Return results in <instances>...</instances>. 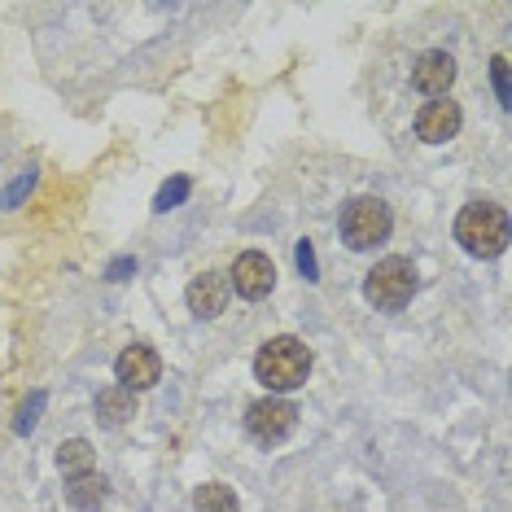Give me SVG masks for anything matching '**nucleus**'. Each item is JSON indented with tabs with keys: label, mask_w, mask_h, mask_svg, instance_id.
I'll return each mask as SVG.
<instances>
[{
	"label": "nucleus",
	"mask_w": 512,
	"mask_h": 512,
	"mask_svg": "<svg viewBox=\"0 0 512 512\" xmlns=\"http://www.w3.org/2000/svg\"><path fill=\"white\" fill-rule=\"evenodd\" d=\"M307 372H311V346L298 342V337H289V333L263 342L259 355H254V377H259L272 394L298 390L302 381H307Z\"/></svg>",
	"instance_id": "f257e3e1"
},
{
	"label": "nucleus",
	"mask_w": 512,
	"mask_h": 512,
	"mask_svg": "<svg viewBox=\"0 0 512 512\" xmlns=\"http://www.w3.org/2000/svg\"><path fill=\"white\" fill-rule=\"evenodd\" d=\"M456 241L473 259H499L508 250V215L495 202H469L456 219Z\"/></svg>",
	"instance_id": "f03ea898"
},
{
	"label": "nucleus",
	"mask_w": 512,
	"mask_h": 512,
	"mask_svg": "<svg viewBox=\"0 0 512 512\" xmlns=\"http://www.w3.org/2000/svg\"><path fill=\"white\" fill-rule=\"evenodd\" d=\"M416 294V263L403 259V254H390L381 259L372 272L364 276V298L377 311H403Z\"/></svg>",
	"instance_id": "7ed1b4c3"
},
{
	"label": "nucleus",
	"mask_w": 512,
	"mask_h": 512,
	"mask_svg": "<svg viewBox=\"0 0 512 512\" xmlns=\"http://www.w3.org/2000/svg\"><path fill=\"white\" fill-rule=\"evenodd\" d=\"M390 228H394V215H390V206L381 202V197H355V202H346V211H342V241L351 250L381 246V241L390 237Z\"/></svg>",
	"instance_id": "20e7f679"
},
{
	"label": "nucleus",
	"mask_w": 512,
	"mask_h": 512,
	"mask_svg": "<svg viewBox=\"0 0 512 512\" xmlns=\"http://www.w3.org/2000/svg\"><path fill=\"white\" fill-rule=\"evenodd\" d=\"M298 429V407L281 399V394H267V399L250 403L246 412V434L259 442V447H281V442Z\"/></svg>",
	"instance_id": "39448f33"
},
{
	"label": "nucleus",
	"mask_w": 512,
	"mask_h": 512,
	"mask_svg": "<svg viewBox=\"0 0 512 512\" xmlns=\"http://www.w3.org/2000/svg\"><path fill=\"white\" fill-rule=\"evenodd\" d=\"M272 285H276V263L267 259L263 250L237 254V263H232V272H228V289H237V298L263 302L272 294Z\"/></svg>",
	"instance_id": "423d86ee"
},
{
	"label": "nucleus",
	"mask_w": 512,
	"mask_h": 512,
	"mask_svg": "<svg viewBox=\"0 0 512 512\" xmlns=\"http://www.w3.org/2000/svg\"><path fill=\"white\" fill-rule=\"evenodd\" d=\"M114 372H119V386L123 390H149V386H158V377H162V359L154 346H127V351L114 359Z\"/></svg>",
	"instance_id": "0eeeda50"
},
{
	"label": "nucleus",
	"mask_w": 512,
	"mask_h": 512,
	"mask_svg": "<svg viewBox=\"0 0 512 512\" xmlns=\"http://www.w3.org/2000/svg\"><path fill=\"white\" fill-rule=\"evenodd\" d=\"M451 84H456V62H451V53L429 49V53L416 57V66H412V88L416 92H425V97L442 101L451 92Z\"/></svg>",
	"instance_id": "6e6552de"
},
{
	"label": "nucleus",
	"mask_w": 512,
	"mask_h": 512,
	"mask_svg": "<svg viewBox=\"0 0 512 512\" xmlns=\"http://www.w3.org/2000/svg\"><path fill=\"white\" fill-rule=\"evenodd\" d=\"M460 123H464V110L456 101H429V106L416 114V136L425 145H447L451 136H460Z\"/></svg>",
	"instance_id": "1a4fd4ad"
},
{
	"label": "nucleus",
	"mask_w": 512,
	"mask_h": 512,
	"mask_svg": "<svg viewBox=\"0 0 512 512\" xmlns=\"http://www.w3.org/2000/svg\"><path fill=\"white\" fill-rule=\"evenodd\" d=\"M228 276H219V272H202V276H193V285H189V311L197 320H215V316H224V307H228Z\"/></svg>",
	"instance_id": "9d476101"
},
{
	"label": "nucleus",
	"mask_w": 512,
	"mask_h": 512,
	"mask_svg": "<svg viewBox=\"0 0 512 512\" xmlns=\"http://www.w3.org/2000/svg\"><path fill=\"white\" fill-rule=\"evenodd\" d=\"M132 416H136V394L132 390L110 386V390L97 394V421L106 425V429H119V425L132 421Z\"/></svg>",
	"instance_id": "9b49d317"
},
{
	"label": "nucleus",
	"mask_w": 512,
	"mask_h": 512,
	"mask_svg": "<svg viewBox=\"0 0 512 512\" xmlns=\"http://www.w3.org/2000/svg\"><path fill=\"white\" fill-rule=\"evenodd\" d=\"M106 495H110V482L101 473H84V477L66 482V499H71V508H79V512H97L106 504Z\"/></svg>",
	"instance_id": "f8f14e48"
},
{
	"label": "nucleus",
	"mask_w": 512,
	"mask_h": 512,
	"mask_svg": "<svg viewBox=\"0 0 512 512\" xmlns=\"http://www.w3.org/2000/svg\"><path fill=\"white\" fill-rule=\"evenodd\" d=\"M57 469L66 473V482H71V477H84V473H97V451H92L84 438L62 442V451H57Z\"/></svg>",
	"instance_id": "ddd939ff"
},
{
	"label": "nucleus",
	"mask_w": 512,
	"mask_h": 512,
	"mask_svg": "<svg viewBox=\"0 0 512 512\" xmlns=\"http://www.w3.org/2000/svg\"><path fill=\"white\" fill-rule=\"evenodd\" d=\"M193 508L197 512H241V499L224 482H206L193 491Z\"/></svg>",
	"instance_id": "4468645a"
},
{
	"label": "nucleus",
	"mask_w": 512,
	"mask_h": 512,
	"mask_svg": "<svg viewBox=\"0 0 512 512\" xmlns=\"http://www.w3.org/2000/svg\"><path fill=\"white\" fill-rule=\"evenodd\" d=\"M189 189H193V184H189V176H171V180H167V184H162V189H158V197H154V211H158V215L176 211V206L184 202V197H189Z\"/></svg>",
	"instance_id": "2eb2a0df"
},
{
	"label": "nucleus",
	"mask_w": 512,
	"mask_h": 512,
	"mask_svg": "<svg viewBox=\"0 0 512 512\" xmlns=\"http://www.w3.org/2000/svg\"><path fill=\"white\" fill-rule=\"evenodd\" d=\"M491 79H495V92H499V106H512V84H508V57H495L491 62Z\"/></svg>",
	"instance_id": "dca6fc26"
},
{
	"label": "nucleus",
	"mask_w": 512,
	"mask_h": 512,
	"mask_svg": "<svg viewBox=\"0 0 512 512\" xmlns=\"http://www.w3.org/2000/svg\"><path fill=\"white\" fill-rule=\"evenodd\" d=\"M40 407H44V394L36 390V394H31V403L18 412V434H31V429H36V412H40Z\"/></svg>",
	"instance_id": "f3484780"
},
{
	"label": "nucleus",
	"mask_w": 512,
	"mask_h": 512,
	"mask_svg": "<svg viewBox=\"0 0 512 512\" xmlns=\"http://www.w3.org/2000/svg\"><path fill=\"white\" fill-rule=\"evenodd\" d=\"M298 267H302V276H307V281H320V276H316V250H311V241H298Z\"/></svg>",
	"instance_id": "a211bd4d"
},
{
	"label": "nucleus",
	"mask_w": 512,
	"mask_h": 512,
	"mask_svg": "<svg viewBox=\"0 0 512 512\" xmlns=\"http://www.w3.org/2000/svg\"><path fill=\"white\" fill-rule=\"evenodd\" d=\"M31 184H36V171H27V176H22V180L14 184V189H9L5 197H0V202H5V206H14V202H18V197H22V193H27V189H31Z\"/></svg>",
	"instance_id": "6ab92c4d"
},
{
	"label": "nucleus",
	"mask_w": 512,
	"mask_h": 512,
	"mask_svg": "<svg viewBox=\"0 0 512 512\" xmlns=\"http://www.w3.org/2000/svg\"><path fill=\"white\" fill-rule=\"evenodd\" d=\"M132 272H136L132 259H114V263H110V281H127Z\"/></svg>",
	"instance_id": "aec40b11"
}]
</instances>
